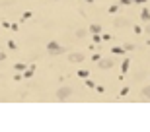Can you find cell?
I'll use <instances>...</instances> for the list:
<instances>
[{
	"label": "cell",
	"mask_w": 150,
	"mask_h": 132,
	"mask_svg": "<svg viewBox=\"0 0 150 132\" xmlns=\"http://www.w3.org/2000/svg\"><path fill=\"white\" fill-rule=\"evenodd\" d=\"M72 95V87L70 86H63L57 89V93H55V97H57V101H66V99Z\"/></svg>",
	"instance_id": "6da1fadb"
},
{
	"label": "cell",
	"mask_w": 150,
	"mask_h": 132,
	"mask_svg": "<svg viewBox=\"0 0 150 132\" xmlns=\"http://www.w3.org/2000/svg\"><path fill=\"white\" fill-rule=\"evenodd\" d=\"M68 60H70V62H82V60H84V54L82 53H70L68 54Z\"/></svg>",
	"instance_id": "277c9868"
},
{
	"label": "cell",
	"mask_w": 150,
	"mask_h": 132,
	"mask_svg": "<svg viewBox=\"0 0 150 132\" xmlns=\"http://www.w3.org/2000/svg\"><path fill=\"white\" fill-rule=\"evenodd\" d=\"M142 95H144V97H146V99L150 101V86H146V87L142 89Z\"/></svg>",
	"instance_id": "ba28073f"
},
{
	"label": "cell",
	"mask_w": 150,
	"mask_h": 132,
	"mask_svg": "<svg viewBox=\"0 0 150 132\" xmlns=\"http://www.w3.org/2000/svg\"><path fill=\"white\" fill-rule=\"evenodd\" d=\"M4 58H6V53H0V62H2Z\"/></svg>",
	"instance_id": "5bb4252c"
},
{
	"label": "cell",
	"mask_w": 150,
	"mask_h": 132,
	"mask_svg": "<svg viewBox=\"0 0 150 132\" xmlns=\"http://www.w3.org/2000/svg\"><path fill=\"white\" fill-rule=\"evenodd\" d=\"M123 49H125V51H133V49H135V45H131V43H129V45H125Z\"/></svg>",
	"instance_id": "4fadbf2b"
},
{
	"label": "cell",
	"mask_w": 150,
	"mask_h": 132,
	"mask_svg": "<svg viewBox=\"0 0 150 132\" xmlns=\"http://www.w3.org/2000/svg\"><path fill=\"white\" fill-rule=\"evenodd\" d=\"M146 33H148V35H150V23H148V25H146Z\"/></svg>",
	"instance_id": "9a60e30c"
},
{
	"label": "cell",
	"mask_w": 150,
	"mask_h": 132,
	"mask_svg": "<svg viewBox=\"0 0 150 132\" xmlns=\"http://www.w3.org/2000/svg\"><path fill=\"white\" fill-rule=\"evenodd\" d=\"M86 2H94V0H86Z\"/></svg>",
	"instance_id": "2e32d148"
},
{
	"label": "cell",
	"mask_w": 150,
	"mask_h": 132,
	"mask_svg": "<svg viewBox=\"0 0 150 132\" xmlns=\"http://www.w3.org/2000/svg\"><path fill=\"white\" fill-rule=\"evenodd\" d=\"M99 62V68L101 70H109V68H113V60L111 58H101V60H98Z\"/></svg>",
	"instance_id": "3957f363"
},
{
	"label": "cell",
	"mask_w": 150,
	"mask_h": 132,
	"mask_svg": "<svg viewBox=\"0 0 150 132\" xmlns=\"http://www.w3.org/2000/svg\"><path fill=\"white\" fill-rule=\"evenodd\" d=\"M113 53H115V54H123L125 49H123V47H115V49H113Z\"/></svg>",
	"instance_id": "30bf717a"
},
{
	"label": "cell",
	"mask_w": 150,
	"mask_h": 132,
	"mask_svg": "<svg viewBox=\"0 0 150 132\" xmlns=\"http://www.w3.org/2000/svg\"><path fill=\"white\" fill-rule=\"evenodd\" d=\"M76 37H78V39H84L86 37V29H78V31H76Z\"/></svg>",
	"instance_id": "9c48e42d"
},
{
	"label": "cell",
	"mask_w": 150,
	"mask_h": 132,
	"mask_svg": "<svg viewBox=\"0 0 150 132\" xmlns=\"http://www.w3.org/2000/svg\"><path fill=\"white\" fill-rule=\"evenodd\" d=\"M140 18H142L144 21H148V20H150V12H148V10H142V14H140Z\"/></svg>",
	"instance_id": "8992f818"
},
{
	"label": "cell",
	"mask_w": 150,
	"mask_h": 132,
	"mask_svg": "<svg viewBox=\"0 0 150 132\" xmlns=\"http://www.w3.org/2000/svg\"><path fill=\"white\" fill-rule=\"evenodd\" d=\"M47 51H49V54H63L66 49H65V47H60L59 43L51 41V43H47Z\"/></svg>",
	"instance_id": "7a4b0ae2"
},
{
	"label": "cell",
	"mask_w": 150,
	"mask_h": 132,
	"mask_svg": "<svg viewBox=\"0 0 150 132\" xmlns=\"http://www.w3.org/2000/svg\"><path fill=\"white\" fill-rule=\"evenodd\" d=\"M14 68H16V70H20V72H22V70H26V64H22V62H18V64L14 66Z\"/></svg>",
	"instance_id": "8fae6325"
},
{
	"label": "cell",
	"mask_w": 150,
	"mask_h": 132,
	"mask_svg": "<svg viewBox=\"0 0 150 132\" xmlns=\"http://www.w3.org/2000/svg\"><path fill=\"white\" fill-rule=\"evenodd\" d=\"M31 76H33V66L26 70V78H31Z\"/></svg>",
	"instance_id": "7c38bea8"
},
{
	"label": "cell",
	"mask_w": 150,
	"mask_h": 132,
	"mask_svg": "<svg viewBox=\"0 0 150 132\" xmlns=\"http://www.w3.org/2000/svg\"><path fill=\"white\" fill-rule=\"evenodd\" d=\"M131 21L125 20V18H119V20H115V27H129Z\"/></svg>",
	"instance_id": "5b68a950"
},
{
	"label": "cell",
	"mask_w": 150,
	"mask_h": 132,
	"mask_svg": "<svg viewBox=\"0 0 150 132\" xmlns=\"http://www.w3.org/2000/svg\"><path fill=\"white\" fill-rule=\"evenodd\" d=\"M90 31H92V33H101V25H98V23H96V25L90 27Z\"/></svg>",
	"instance_id": "52a82bcc"
}]
</instances>
